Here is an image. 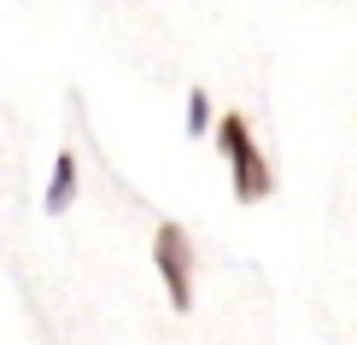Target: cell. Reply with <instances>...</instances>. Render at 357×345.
<instances>
[{
  "mask_svg": "<svg viewBox=\"0 0 357 345\" xmlns=\"http://www.w3.org/2000/svg\"><path fill=\"white\" fill-rule=\"evenodd\" d=\"M217 153L229 158V182H234V199H241V205H258V199L275 193V170H270V158L258 153L252 123L241 112H222L217 117Z\"/></svg>",
  "mask_w": 357,
  "mask_h": 345,
  "instance_id": "6da1fadb",
  "label": "cell"
},
{
  "mask_svg": "<svg viewBox=\"0 0 357 345\" xmlns=\"http://www.w3.org/2000/svg\"><path fill=\"white\" fill-rule=\"evenodd\" d=\"M153 263H158V281L170 293V310H193V240L182 222H158Z\"/></svg>",
  "mask_w": 357,
  "mask_h": 345,
  "instance_id": "7a4b0ae2",
  "label": "cell"
},
{
  "mask_svg": "<svg viewBox=\"0 0 357 345\" xmlns=\"http://www.w3.org/2000/svg\"><path fill=\"white\" fill-rule=\"evenodd\" d=\"M77 182H82V170H77V153H59L53 158V176H47V217H65L70 205H77Z\"/></svg>",
  "mask_w": 357,
  "mask_h": 345,
  "instance_id": "3957f363",
  "label": "cell"
},
{
  "mask_svg": "<svg viewBox=\"0 0 357 345\" xmlns=\"http://www.w3.org/2000/svg\"><path fill=\"white\" fill-rule=\"evenodd\" d=\"M188 135H217L211 94H205V88H188Z\"/></svg>",
  "mask_w": 357,
  "mask_h": 345,
  "instance_id": "277c9868",
  "label": "cell"
}]
</instances>
